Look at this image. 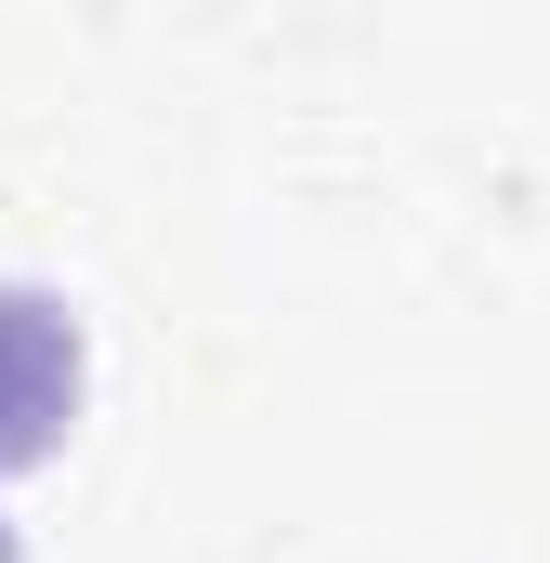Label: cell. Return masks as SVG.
Here are the masks:
<instances>
[{
	"label": "cell",
	"mask_w": 550,
	"mask_h": 563,
	"mask_svg": "<svg viewBox=\"0 0 550 563\" xmlns=\"http://www.w3.org/2000/svg\"><path fill=\"white\" fill-rule=\"evenodd\" d=\"M79 314L53 301V288H13L0 276V472H26V459H53L66 420H79Z\"/></svg>",
	"instance_id": "obj_1"
},
{
	"label": "cell",
	"mask_w": 550,
	"mask_h": 563,
	"mask_svg": "<svg viewBox=\"0 0 550 563\" xmlns=\"http://www.w3.org/2000/svg\"><path fill=\"white\" fill-rule=\"evenodd\" d=\"M0 563H13V525H0Z\"/></svg>",
	"instance_id": "obj_2"
}]
</instances>
